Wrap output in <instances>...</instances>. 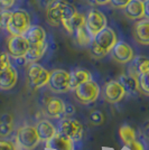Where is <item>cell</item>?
Returning a JSON list of instances; mask_svg holds the SVG:
<instances>
[{
    "label": "cell",
    "mask_w": 149,
    "mask_h": 150,
    "mask_svg": "<svg viewBox=\"0 0 149 150\" xmlns=\"http://www.w3.org/2000/svg\"><path fill=\"white\" fill-rule=\"evenodd\" d=\"M143 13H145V17L143 18L149 19V0H143Z\"/></svg>",
    "instance_id": "obj_36"
},
{
    "label": "cell",
    "mask_w": 149,
    "mask_h": 150,
    "mask_svg": "<svg viewBox=\"0 0 149 150\" xmlns=\"http://www.w3.org/2000/svg\"><path fill=\"white\" fill-rule=\"evenodd\" d=\"M118 42L117 34L111 27L106 26L104 29L99 31L95 36L92 37L91 42V52L94 57L102 58L106 56L112 50L113 46Z\"/></svg>",
    "instance_id": "obj_1"
},
{
    "label": "cell",
    "mask_w": 149,
    "mask_h": 150,
    "mask_svg": "<svg viewBox=\"0 0 149 150\" xmlns=\"http://www.w3.org/2000/svg\"><path fill=\"white\" fill-rule=\"evenodd\" d=\"M0 28H1V13H0Z\"/></svg>",
    "instance_id": "obj_40"
},
{
    "label": "cell",
    "mask_w": 149,
    "mask_h": 150,
    "mask_svg": "<svg viewBox=\"0 0 149 150\" xmlns=\"http://www.w3.org/2000/svg\"><path fill=\"white\" fill-rule=\"evenodd\" d=\"M56 0H44V4H45V6H46V8L48 6H50L53 2H55Z\"/></svg>",
    "instance_id": "obj_39"
},
{
    "label": "cell",
    "mask_w": 149,
    "mask_h": 150,
    "mask_svg": "<svg viewBox=\"0 0 149 150\" xmlns=\"http://www.w3.org/2000/svg\"><path fill=\"white\" fill-rule=\"evenodd\" d=\"M0 150H16V146L11 141L0 140Z\"/></svg>",
    "instance_id": "obj_34"
},
{
    "label": "cell",
    "mask_w": 149,
    "mask_h": 150,
    "mask_svg": "<svg viewBox=\"0 0 149 150\" xmlns=\"http://www.w3.org/2000/svg\"><path fill=\"white\" fill-rule=\"evenodd\" d=\"M65 0H56L46 8V19L50 26H60L63 21V6Z\"/></svg>",
    "instance_id": "obj_11"
},
{
    "label": "cell",
    "mask_w": 149,
    "mask_h": 150,
    "mask_svg": "<svg viewBox=\"0 0 149 150\" xmlns=\"http://www.w3.org/2000/svg\"><path fill=\"white\" fill-rule=\"evenodd\" d=\"M93 2L96 5H100V6H104L110 2V0H93Z\"/></svg>",
    "instance_id": "obj_37"
},
{
    "label": "cell",
    "mask_w": 149,
    "mask_h": 150,
    "mask_svg": "<svg viewBox=\"0 0 149 150\" xmlns=\"http://www.w3.org/2000/svg\"><path fill=\"white\" fill-rule=\"evenodd\" d=\"M128 148L130 150H143V146L139 141H137V140H135V141H132L130 144H128L127 146Z\"/></svg>",
    "instance_id": "obj_35"
},
{
    "label": "cell",
    "mask_w": 149,
    "mask_h": 150,
    "mask_svg": "<svg viewBox=\"0 0 149 150\" xmlns=\"http://www.w3.org/2000/svg\"><path fill=\"white\" fill-rule=\"evenodd\" d=\"M38 136L42 141L48 142L56 134V129L53 123H50L48 120H42L36 125Z\"/></svg>",
    "instance_id": "obj_21"
},
{
    "label": "cell",
    "mask_w": 149,
    "mask_h": 150,
    "mask_svg": "<svg viewBox=\"0 0 149 150\" xmlns=\"http://www.w3.org/2000/svg\"><path fill=\"white\" fill-rule=\"evenodd\" d=\"M31 45H38L46 43V31L42 26L31 25L24 35Z\"/></svg>",
    "instance_id": "obj_16"
},
{
    "label": "cell",
    "mask_w": 149,
    "mask_h": 150,
    "mask_svg": "<svg viewBox=\"0 0 149 150\" xmlns=\"http://www.w3.org/2000/svg\"><path fill=\"white\" fill-rule=\"evenodd\" d=\"M16 140L18 146L25 150L35 149L40 142V138L38 136L36 127L33 125H24L20 127L17 131Z\"/></svg>",
    "instance_id": "obj_3"
},
{
    "label": "cell",
    "mask_w": 149,
    "mask_h": 150,
    "mask_svg": "<svg viewBox=\"0 0 149 150\" xmlns=\"http://www.w3.org/2000/svg\"><path fill=\"white\" fill-rule=\"evenodd\" d=\"M131 0H110V5L116 9H124Z\"/></svg>",
    "instance_id": "obj_32"
},
{
    "label": "cell",
    "mask_w": 149,
    "mask_h": 150,
    "mask_svg": "<svg viewBox=\"0 0 149 150\" xmlns=\"http://www.w3.org/2000/svg\"><path fill=\"white\" fill-rule=\"evenodd\" d=\"M9 66H11L9 54H7V53H1V54H0V72L4 71V69H8Z\"/></svg>",
    "instance_id": "obj_30"
},
{
    "label": "cell",
    "mask_w": 149,
    "mask_h": 150,
    "mask_svg": "<svg viewBox=\"0 0 149 150\" xmlns=\"http://www.w3.org/2000/svg\"><path fill=\"white\" fill-rule=\"evenodd\" d=\"M48 85L53 92L65 93L71 88V74L65 69H54L50 72Z\"/></svg>",
    "instance_id": "obj_6"
},
{
    "label": "cell",
    "mask_w": 149,
    "mask_h": 150,
    "mask_svg": "<svg viewBox=\"0 0 149 150\" xmlns=\"http://www.w3.org/2000/svg\"><path fill=\"white\" fill-rule=\"evenodd\" d=\"M133 36L139 44L149 45V19H139L133 27Z\"/></svg>",
    "instance_id": "obj_13"
},
{
    "label": "cell",
    "mask_w": 149,
    "mask_h": 150,
    "mask_svg": "<svg viewBox=\"0 0 149 150\" xmlns=\"http://www.w3.org/2000/svg\"><path fill=\"white\" fill-rule=\"evenodd\" d=\"M13 117L10 114H4L0 118V137H7L13 131Z\"/></svg>",
    "instance_id": "obj_27"
},
{
    "label": "cell",
    "mask_w": 149,
    "mask_h": 150,
    "mask_svg": "<svg viewBox=\"0 0 149 150\" xmlns=\"http://www.w3.org/2000/svg\"><path fill=\"white\" fill-rule=\"evenodd\" d=\"M11 10H1L0 13H1V27L6 28V26L8 25L9 20L11 18Z\"/></svg>",
    "instance_id": "obj_31"
},
{
    "label": "cell",
    "mask_w": 149,
    "mask_h": 150,
    "mask_svg": "<svg viewBox=\"0 0 149 150\" xmlns=\"http://www.w3.org/2000/svg\"><path fill=\"white\" fill-rule=\"evenodd\" d=\"M140 91L146 95H149V72L141 74L138 77Z\"/></svg>",
    "instance_id": "obj_28"
},
{
    "label": "cell",
    "mask_w": 149,
    "mask_h": 150,
    "mask_svg": "<svg viewBox=\"0 0 149 150\" xmlns=\"http://www.w3.org/2000/svg\"><path fill=\"white\" fill-rule=\"evenodd\" d=\"M29 46L31 44L24 35H17V36L10 35V37L8 38V42H7L8 54L15 59L25 57L29 50Z\"/></svg>",
    "instance_id": "obj_7"
},
{
    "label": "cell",
    "mask_w": 149,
    "mask_h": 150,
    "mask_svg": "<svg viewBox=\"0 0 149 150\" xmlns=\"http://www.w3.org/2000/svg\"><path fill=\"white\" fill-rule=\"evenodd\" d=\"M31 26V18L28 11L25 9H16L11 13V18L6 26V30L13 36L25 35Z\"/></svg>",
    "instance_id": "obj_2"
},
{
    "label": "cell",
    "mask_w": 149,
    "mask_h": 150,
    "mask_svg": "<svg viewBox=\"0 0 149 150\" xmlns=\"http://www.w3.org/2000/svg\"><path fill=\"white\" fill-rule=\"evenodd\" d=\"M126 91L119 81H111L106 84L104 88V99L109 103H118L123 99Z\"/></svg>",
    "instance_id": "obj_12"
},
{
    "label": "cell",
    "mask_w": 149,
    "mask_h": 150,
    "mask_svg": "<svg viewBox=\"0 0 149 150\" xmlns=\"http://www.w3.org/2000/svg\"><path fill=\"white\" fill-rule=\"evenodd\" d=\"M60 132L71 138L73 141H79L83 136V125L74 119H64L60 123Z\"/></svg>",
    "instance_id": "obj_9"
},
{
    "label": "cell",
    "mask_w": 149,
    "mask_h": 150,
    "mask_svg": "<svg viewBox=\"0 0 149 150\" xmlns=\"http://www.w3.org/2000/svg\"><path fill=\"white\" fill-rule=\"evenodd\" d=\"M110 53L112 54L113 59L120 64H126V63L131 62L135 57L132 47L128 43L122 42V40H118Z\"/></svg>",
    "instance_id": "obj_10"
},
{
    "label": "cell",
    "mask_w": 149,
    "mask_h": 150,
    "mask_svg": "<svg viewBox=\"0 0 149 150\" xmlns=\"http://www.w3.org/2000/svg\"><path fill=\"white\" fill-rule=\"evenodd\" d=\"M65 103L58 98H50L46 104V112L50 118H61L65 114Z\"/></svg>",
    "instance_id": "obj_19"
},
{
    "label": "cell",
    "mask_w": 149,
    "mask_h": 150,
    "mask_svg": "<svg viewBox=\"0 0 149 150\" xmlns=\"http://www.w3.org/2000/svg\"><path fill=\"white\" fill-rule=\"evenodd\" d=\"M74 90L75 98L80 101L82 104H89V103L94 102L100 94V88L98 83L92 80L77 85Z\"/></svg>",
    "instance_id": "obj_4"
},
{
    "label": "cell",
    "mask_w": 149,
    "mask_h": 150,
    "mask_svg": "<svg viewBox=\"0 0 149 150\" xmlns=\"http://www.w3.org/2000/svg\"><path fill=\"white\" fill-rule=\"evenodd\" d=\"M129 73L135 77H139L141 74L149 72V57L146 56H137L133 57L131 61V66L129 67Z\"/></svg>",
    "instance_id": "obj_15"
},
{
    "label": "cell",
    "mask_w": 149,
    "mask_h": 150,
    "mask_svg": "<svg viewBox=\"0 0 149 150\" xmlns=\"http://www.w3.org/2000/svg\"><path fill=\"white\" fill-rule=\"evenodd\" d=\"M18 81V72L13 65L8 69L0 72V88L10 90L13 88Z\"/></svg>",
    "instance_id": "obj_14"
},
{
    "label": "cell",
    "mask_w": 149,
    "mask_h": 150,
    "mask_svg": "<svg viewBox=\"0 0 149 150\" xmlns=\"http://www.w3.org/2000/svg\"><path fill=\"white\" fill-rule=\"evenodd\" d=\"M143 132H145V136L149 139V122H147L146 125H145V128H143Z\"/></svg>",
    "instance_id": "obj_38"
},
{
    "label": "cell",
    "mask_w": 149,
    "mask_h": 150,
    "mask_svg": "<svg viewBox=\"0 0 149 150\" xmlns=\"http://www.w3.org/2000/svg\"><path fill=\"white\" fill-rule=\"evenodd\" d=\"M119 136L121 138L122 142L127 147L128 144H130L132 141L136 140V132L131 128L130 125H122L119 129Z\"/></svg>",
    "instance_id": "obj_26"
},
{
    "label": "cell",
    "mask_w": 149,
    "mask_h": 150,
    "mask_svg": "<svg viewBox=\"0 0 149 150\" xmlns=\"http://www.w3.org/2000/svg\"><path fill=\"white\" fill-rule=\"evenodd\" d=\"M71 74V88H75L77 85L91 80V73L87 69H74Z\"/></svg>",
    "instance_id": "obj_23"
},
{
    "label": "cell",
    "mask_w": 149,
    "mask_h": 150,
    "mask_svg": "<svg viewBox=\"0 0 149 150\" xmlns=\"http://www.w3.org/2000/svg\"><path fill=\"white\" fill-rule=\"evenodd\" d=\"M73 35L75 36V40H76V43L80 45V46H82V47H85V46L91 45V42H92V36L89 34V31L87 30L85 26L77 28V29L74 31V34H73Z\"/></svg>",
    "instance_id": "obj_25"
},
{
    "label": "cell",
    "mask_w": 149,
    "mask_h": 150,
    "mask_svg": "<svg viewBox=\"0 0 149 150\" xmlns=\"http://www.w3.org/2000/svg\"><path fill=\"white\" fill-rule=\"evenodd\" d=\"M126 16L131 20H139L145 17L143 0H131L124 8Z\"/></svg>",
    "instance_id": "obj_18"
},
{
    "label": "cell",
    "mask_w": 149,
    "mask_h": 150,
    "mask_svg": "<svg viewBox=\"0 0 149 150\" xmlns=\"http://www.w3.org/2000/svg\"><path fill=\"white\" fill-rule=\"evenodd\" d=\"M46 48H47V45L46 43H43V44H38V45H31L29 46V50L26 54L25 58L27 61H29L31 63H35L36 61H38L39 58H42L45 52H46Z\"/></svg>",
    "instance_id": "obj_24"
},
{
    "label": "cell",
    "mask_w": 149,
    "mask_h": 150,
    "mask_svg": "<svg viewBox=\"0 0 149 150\" xmlns=\"http://www.w3.org/2000/svg\"><path fill=\"white\" fill-rule=\"evenodd\" d=\"M50 72L37 63H31L28 69V80L34 88H40L47 85L50 82Z\"/></svg>",
    "instance_id": "obj_8"
},
{
    "label": "cell",
    "mask_w": 149,
    "mask_h": 150,
    "mask_svg": "<svg viewBox=\"0 0 149 150\" xmlns=\"http://www.w3.org/2000/svg\"><path fill=\"white\" fill-rule=\"evenodd\" d=\"M89 119H90V122L92 125H102L103 121H104V115H103V113L101 112V111H93V112L90 113Z\"/></svg>",
    "instance_id": "obj_29"
},
{
    "label": "cell",
    "mask_w": 149,
    "mask_h": 150,
    "mask_svg": "<svg viewBox=\"0 0 149 150\" xmlns=\"http://www.w3.org/2000/svg\"><path fill=\"white\" fill-rule=\"evenodd\" d=\"M62 25H63V27L66 29V31H67L68 34L73 35L74 31L76 30L77 28L85 26V16H84L83 13L76 11V13H75L72 17H70L67 20H64L62 23Z\"/></svg>",
    "instance_id": "obj_20"
},
{
    "label": "cell",
    "mask_w": 149,
    "mask_h": 150,
    "mask_svg": "<svg viewBox=\"0 0 149 150\" xmlns=\"http://www.w3.org/2000/svg\"><path fill=\"white\" fill-rule=\"evenodd\" d=\"M50 148L53 150H74L73 140L61 132L56 133L54 137L48 141Z\"/></svg>",
    "instance_id": "obj_17"
},
{
    "label": "cell",
    "mask_w": 149,
    "mask_h": 150,
    "mask_svg": "<svg viewBox=\"0 0 149 150\" xmlns=\"http://www.w3.org/2000/svg\"><path fill=\"white\" fill-rule=\"evenodd\" d=\"M119 82L124 88L126 93L129 94H138L140 91L139 88V81L138 79L130 74H123L119 77Z\"/></svg>",
    "instance_id": "obj_22"
},
{
    "label": "cell",
    "mask_w": 149,
    "mask_h": 150,
    "mask_svg": "<svg viewBox=\"0 0 149 150\" xmlns=\"http://www.w3.org/2000/svg\"><path fill=\"white\" fill-rule=\"evenodd\" d=\"M16 4V0H0L1 10H10Z\"/></svg>",
    "instance_id": "obj_33"
},
{
    "label": "cell",
    "mask_w": 149,
    "mask_h": 150,
    "mask_svg": "<svg viewBox=\"0 0 149 150\" xmlns=\"http://www.w3.org/2000/svg\"><path fill=\"white\" fill-rule=\"evenodd\" d=\"M108 26L106 15L99 9L92 8L89 10V13L85 16V28L89 31V34L93 37L99 31L104 29Z\"/></svg>",
    "instance_id": "obj_5"
}]
</instances>
